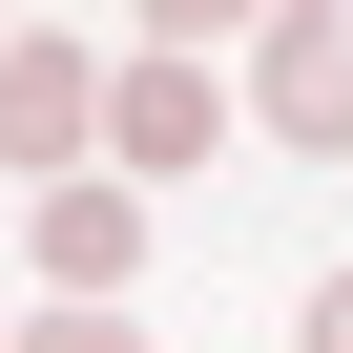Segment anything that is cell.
Wrapping results in <instances>:
<instances>
[{"mask_svg": "<svg viewBox=\"0 0 353 353\" xmlns=\"http://www.w3.org/2000/svg\"><path fill=\"white\" fill-rule=\"evenodd\" d=\"M83 145H104V63L83 42H0V166L21 188H83Z\"/></svg>", "mask_w": 353, "mask_h": 353, "instance_id": "1", "label": "cell"}, {"mask_svg": "<svg viewBox=\"0 0 353 353\" xmlns=\"http://www.w3.org/2000/svg\"><path fill=\"white\" fill-rule=\"evenodd\" d=\"M104 145H125V188H145V166H208L229 145V83L188 42H145V63H104Z\"/></svg>", "mask_w": 353, "mask_h": 353, "instance_id": "2", "label": "cell"}, {"mask_svg": "<svg viewBox=\"0 0 353 353\" xmlns=\"http://www.w3.org/2000/svg\"><path fill=\"white\" fill-rule=\"evenodd\" d=\"M21 250H42V291H63V312H125V270H145V208L83 166V188H42V229H21Z\"/></svg>", "mask_w": 353, "mask_h": 353, "instance_id": "3", "label": "cell"}, {"mask_svg": "<svg viewBox=\"0 0 353 353\" xmlns=\"http://www.w3.org/2000/svg\"><path fill=\"white\" fill-rule=\"evenodd\" d=\"M229 104H250V125H291V145H353V21H270Z\"/></svg>", "mask_w": 353, "mask_h": 353, "instance_id": "4", "label": "cell"}, {"mask_svg": "<svg viewBox=\"0 0 353 353\" xmlns=\"http://www.w3.org/2000/svg\"><path fill=\"white\" fill-rule=\"evenodd\" d=\"M0 353H145L125 312H42V332H0Z\"/></svg>", "mask_w": 353, "mask_h": 353, "instance_id": "5", "label": "cell"}, {"mask_svg": "<svg viewBox=\"0 0 353 353\" xmlns=\"http://www.w3.org/2000/svg\"><path fill=\"white\" fill-rule=\"evenodd\" d=\"M291 353H353V270H332V291H312V332H291Z\"/></svg>", "mask_w": 353, "mask_h": 353, "instance_id": "6", "label": "cell"}]
</instances>
